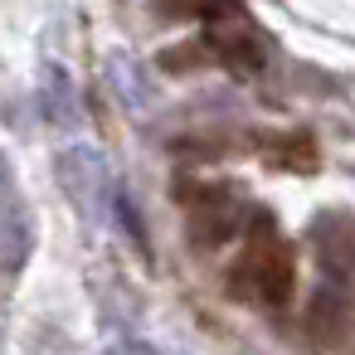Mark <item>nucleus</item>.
Masks as SVG:
<instances>
[{
	"label": "nucleus",
	"instance_id": "nucleus-3",
	"mask_svg": "<svg viewBox=\"0 0 355 355\" xmlns=\"http://www.w3.org/2000/svg\"><path fill=\"white\" fill-rule=\"evenodd\" d=\"M30 248H35V214L20 195V180H15L10 161L0 156V268L20 272Z\"/></svg>",
	"mask_w": 355,
	"mask_h": 355
},
{
	"label": "nucleus",
	"instance_id": "nucleus-9",
	"mask_svg": "<svg viewBox=\"0 0 355 355\" xmlns=\"http://www.w3.org/2000/svg\"><path fill=\"white\" fill-rule=\"evenodd\" d=\"M306 321H311V336H316V340H336L340 326H345V302H340V292H336V287L321 292V297L311 302Z\"/></svg>",
	"mask_w": 355,
	"mask_h": 355
},
{
	"label": "nucleus",
	"instance_id": "nucleus-6",
	"mask_svg": "<svg viewBox=\"0 0 355 355\" xmlns=\"http://www.w3.org/2000/svg\"><path fill=\"white\" fill-rule=\"evenodd\" d=\"M209 49H214V59H219V64H229L234 73H258V69H263V59H268L263 35H258V30H248L243 20H239V25H229V30H214V35H209Z\"/></svg>",
	"mask_w": 355,
	"mask_h": 355
},
{
	"label": "nucleus",
	"instance_id": "nucleus-2",
	"mask_svg": "<svg viewBox=\"0 0 355 355\" xmlns=\"http://www.w3.org/2000/svg\"><path fill=\"white\" fill-rule=\"evenodd\" d=\"M54 175H59L69 205H73L78 214H88V219H98V209L107 205V190H112V180H107V161H103L93 146H69V151H59Z\"/></svg>",
	"mask_w": 355,
	"mask_h": 355
},
{
	"label": "nucleus",
	"instance_id": "nucleus-5",
	"mask_svg": "<svg viewBox=\"0 0 355 355\" xmlns=\"http://www.w3.org/2000/svg\"><path fill=\"white\" fill-rule=\"evenodd\" d=\"M239 229H248V209H239V200H229L224 190H200V200L190 205V243L219 248Z\"/></svg>",
	"mask_w": 355,
	"mask_h": 355
},
{
	"label": "nucleus",
	"instance_id": "nucleus-8",
	"mask_svg": "<svg viewBox=\"0 0 355 355\" xmlns=\"http://www.w3.org/2000/svg\"><path fill=\"white\" fill-rule=\"evenodd\" d=\"M166 20H234L243 15L239 0H161Z\"/></svg>",
	"mask_w": 355,
	"mask_h": 355
},
{
	"label": "nucleus",
	"instance_id": "nucleus-4",
	"mask_svg": "<svg viewBox=\"0 0 355 355\" xmlns=\"http://www.w3.org/2000/svg\"><path fill=\"white\" fill-rule=\"evenodd\" d=\"M306 239H311L316 268H321L331 282L355 277V219H350L345 209H321V214L306 224Z\"/></svg>",
	"mask_w": 355,
	"mask_h": 355
},
{
	"label": "nucleus",
	"instance_id": "nucleus-7",
	"mask_svg": "<svg viewBox=\"0 0 355 355\" xmlns=\"http://www.w3.org/2000/svg\"><path fill=\"white\" fill-rule=\"evenodd\" d=\"M40 107H44V117L54 127H73L78 122V98H73V83H69V73L59 64L44 69V98H40Z\"/></svg>",
	"mask_w": 355,
	"mask_h": 355
},
{
	"label": "nucleus",
	"instance_id": "nucleus-1",
	"mask_svg": "<svg viewBox=\"0 0 355 355\" xmlns=\"http://www.w3.org/2000/svg\"><path fill=\"white\" fill-rule=\"evenodd\" d=\"M292 277H297V263H292L287 239L277 234L268 209H253L239 268L229 272V292L243 297V302H258V306H287L292 302Z\"/></svg>",
	"mask_w": 355,
	"mask_h": 355
}]
</instances>
